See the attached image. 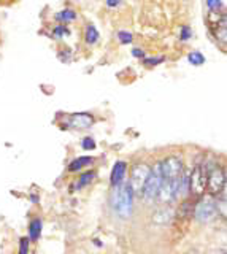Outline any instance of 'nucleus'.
Segmentation results:
<instances>
[{"label":"nucleus","instance_id":"obj_19","mask_svg":"<svg viewBox=\"0 0 227 254\" xmlns=\"http://www.w3.org/2000/svg\"><path fill=\"white\" fill-rule=\"evenodd\" d=\"M29 251V240L27 238H21L19 242V254H27Z\"/></svg>","mask_w":227,"mask_h":254},{"label":"nucleus","instance_id":"obj_11","mask_svg":"<svg viewBox=\"0 0 227 254\" xmlns=\"http://www.w3.org/2000/svg\"><path fill=\"white\" fill-rule=\"evenodd\" d=\"M92 161H94L92 157H86V156L84 157H78V159H75V161L68 165V170L70 172H76V170L83 169V167H86V165H91Z\"/></svg>","mask_w":227,"mask_h":254},{"label":"nucleus","instance_id":"obj_20","mask_svg":"<svg viewBox=\"0 0 227 254\" xmlns=\"http://www.w3.org/2000/svg\"><path fill=\"white\" fill-rule=\"evenodd\" d=\"M83 148L84 149H94V148H96V141H94L91 137H86L83 140Z\"/></svg>","mask_w":227,"mask_h":254},{"label":"nucleus","instance_id":"obj_13","mask_svg":"<svg viewBox=\"0 0 227 254\" xmlns=\"http://www.w3.org/2000/svg\"><path fill=\"white\" fill-rule=\"evenodd\" d=\"M94 178H96V172H86V173H83L81 177H80V181L76 183V188H78V189H81V188H84V186L91 185Z\"/></svg>","mask_w":227,"mask_h":254},{"label":"nucleus","instance_id":"obj_1","mask_svg":"<svg viewBox=\"0 0 227 254\" xmlns=\"http://www.w3.org/2000/svg\"><path fill=\"white\" fill-rule=\"evenodd\" d=\"M113 210L118 213V216L122 219L130 218L132 206H134V190H132L129 183H121L114 188V194L112 198Z\"/></svg>","mask_w":227,"mask_h":254},{"label":"nucleus","instance_id":"obj_6","mask_svg":"<svg viewBox=\"0 0 227 254\" xmlns=\"http://www.w3.org/2000/svg\"><path fill=\"white\" fill-rule=\"evenodd\" d=\"M218 214V202L213 198H202L195 206V218L200 222H208L215 219Z\"/></svg>","mask_w":227,"mask_h":254},{"label":"nucleus","instance_id":"obj_25","mask_svg":"<svg viewBox=\"0 0 227 254\" xmlns=\"http://www.w3.org/2000/svg\"><path fill=\"white\" fill-rule=\"evenodd\" d=\"M132 54H134L135 58H143V56H145V53L140 51V50H134V51H132Z\"/></svg>","mask_w":227,"mask_h":254},{"label":"nucleus","instance_id":"obj_15","mask_svg":"<svg viewBox=\"0 0 227 254\" xmlns=\"http://www.w3.org/2000/svg\"><path fill=\"white\" fill-rule=\"evenodd\" d=\"M56 19L57 21H62V22H70V21H75L76 19V14L72 10H64V11H60V13L56 14Z\"/></svg>","mask_w":227,"mask_h":254},{"label":"nucleus","instance_id":"obj_8","mask_svg":"<svg viewBox=\"0 0 227 254\" xmlns=\"http://www.w3.org/2000/svg\"><path fill=\"white\" fill-rule=\"evenodd\" d=\"M94 123V118L89 115V113H76V115H72L68 119V124L70 127H73V129H88L91 127Z\"/></svg>","mask_w":227,"mask_h":254},{"label":"nucleus","instance_id":"obj_14","mask_svg":"<svg viewBox=\"0 0 227 254\" xmlns=\"http://www.w3.org/2000/svg\"><path fill=\"white\" fill-rule=\"evenodd\" d=\"M97 40H99L97 29L94 26H88V29H86V43L94 45V43H97Z\"/></svg>","mask_w":227,"mask_h":254},{"label":"nucleus","instance_id":"obj_24","mask_svg":"<svg viewBox=\"0 0 227 254\" xmlns=\"http://www.w3.org/2000/svg\"><path fill=\"white\" fill-rule=\"evenodd\" d=\"M121 3V0H107V5L110 8H114V6H118Z\"/></svg>","mask_w":227,"mask_h":254},{"label":"nucleus","instance_id":"obj_18","mask_svg":"<svg viewBox=\"0 0 227 254\" xmlns=\"http://www.w3.org/2000/svg\"><path fill=\"white\" fill-rule=\"evenodd\" d=\"M118 37H119V40H121V43H132V34H129V32H126V30H121V32H118Z\"/></svg>","mask_w":227,"mask_h":254},{"label":"nucleus","instance_id":"obj_3","mask_svg":"<svg viewBox=\"0 0 227 254\" xmlns=\"http://www.w3.org/2000/svg\"><path fill=\"white\" fill-rule=\"evenodd\" d=\"M161 181H162V175H161V167L159 164L151 169V173L150 177H148L145 186H143V198L146 203H153L154 198L158 197V190H159V186H161Z\"/></svg>","mask_w":227,"mask_h":254},{"label":"nucleus","instance_id":"obj_22","mask_svg":"<svg viewBox=\"0 0 227 254\" xmlns=\"http://www.w3.org/2000/svg\"><path fill=\"white\" fill-rule=\"evenodd\" d=\"M191 35H192V32L189 30V27H183L181 29V37H179V38H181V42H186V40L189 38Z\"/></svg>","mask_w":227,"mask_h":254},{"label":"nucleus","instance_id":"obj_16","mask_svg":"<svg viewBox=\"0 0 227 254\" xmlns=\"http://www.w3.org/2000/svg\"><path fill=\"white\" fill-rule=\"evenodd\" d=\"M187 59L192 64V65H202V64H205V58H203V54H200L199 51H192L187 56Z\"/></svg>","mask_w":227,"mask_h":254},{"label":"nucleus","instance_id":"obj_9","mask_svg":"<svg viewBox=\"0 0 227 254\" xmlns=\"http://www.w3.org/2000/svg\"><path fill=\"white\" fill-rule=\"evenodd\" d=\"M171 219H173V210L169 208V206L156 210L151 216L153 224H156V226H167L171 222Z\"/></svg>","mask_w":227,"mask_h":254},{"label":"nucleus","instance_id":"obj_17","mask_svg":"<svg viewBox=\"0 0 227 254\" xmlns=\"http://www.w3.org/2000/svg\"><path fill=\"white\" fill-rule=\"evenodd\" d=\"M207 6H208L210 11L218 13L223 8V3H221V0H207Z\"/></svg>","mask_w":227,"mask_h":254},{"label":"nucleus","instance_id":"obj_21","mask_svg":"<svg viewBox=\"0 0 227 254\" xmlns=\"http://www.w3.org/2000/svg\"><path fill=\"white\" fill-rule=\"evenodd\" d=\"M164 62V58H153V59H145V65L146 67H150V65H156V64H161Z\"/></svg>","mask_w":227,"mask_h":254},{"label":"nucleus","instance_id":"obj_7","mask_svg":"<svg viewBox=\"0 0 227 254\" xmlns=\"http://www.w3.org/2000/svg\"><path fill=\"white\" fill-rule=\"evenodd\" d=\"M189 189L194 195H202L207 189V172L203 167H195L189 175Z\"/></svg>","mask_w":227,"mask_h":254},{"label":"nucleus","instance_id":"obj_5","mask_svg":"<svg viewBox=\"0 0 227 254\" xmlns=\"http://www.w3.org/2000/svg\"><path fill=\"white\" fill-rule=\"evenodd\" d=\"M159 167L164 180H178L183 175V162L175 156L164 159L162 162H159Z\"/></svg>","mask_w":227,"mask_h":254},{"label":"nucleus","instance_id":"obj_23","mask_svg":"<svg viewBox=\"0 0 227 254\" xmlns=\"http://www.w3.org/2000/svg\"><path fill=\"white\" fill-rule=\"evenodd\" d=\"M54 35L56 37H64V35H68V30L65 27H57L56 30H54Z\"/></svg>","mask_w":227,"mask_h":254},{"label":"nucleus","instance_id":"obj_4","mask_svg":"<svg viewBox=\"0 0 227 254\" xmlns=\"http://www.w3.org/2000/svg\"><path fill=\"white\" fill-rule=\"evenodd\" d=\"M151 173V167L148 164H137L134 165V169H132V175H130V188L134 190V194H138L142 195V190H143V186L150 177Z\"/></svg>","mask_w":227,"mask_h":254},{"label":"nucleus","instance_id":"obj_2","mask_svg":"<svg viewBox=\"0 0 227 254\" xmlns=\"http://www.w3.org/2000/svg\"><path fill=\"white\" fill-rule=\"evenodd\" d=\"M207 172V190L211 195H219L226 188V175L224 170L218 165L205 169Z\"/></svg>","mask_w":227,"mask_h":254},{"label":"nucleus","instance_id":"obj_10","mask_svg":"<svg viewBox=\"0 0 227 254\" xmlns=\"http://www.w3.org/2000/svg\"><path fill=\"white\" fill-rule=\"evenodd\" d=\"M126 170H127V165H126V162H122V161L116 162V164L113 165L112 178H110V180H112V186H113V188L119 186L121 183H122L124 177H126Z\"/></svg>","mask_w":227,"mask_h":254},{"label":"nucleus","instance_id":"obj_12","mask_svg":"<svg viewBox=\"0 0 227 254\" xmlns=\"http://www.w3.org/2000/svg\"><path fill=\"white\" fill-rule=\"evenodd\" d=\"M42 221L40 219H34L30 222V227H29V235L32 240H38L40 238V234H42Z\"/></svg>","mask_w":227,"mask_h":254}]
</instances>
